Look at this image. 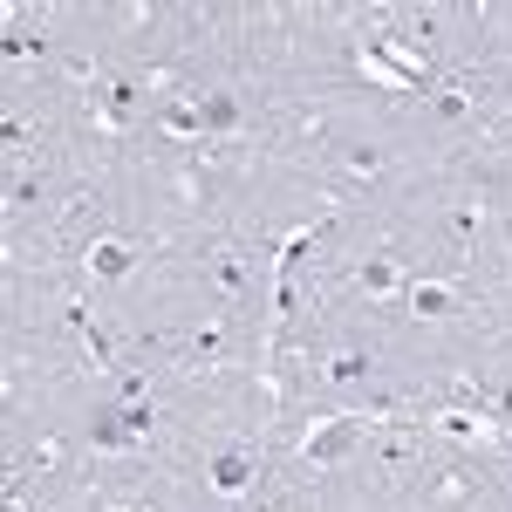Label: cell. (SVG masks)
<instances>
[{
	"label": "cell",
	"mask_w": 512,
	"mask_h": 512,
	"mask_svg": "<svg viewBox=\"0 0 512 512\" xmlns=\"http://www.w3.org/2000/svg\"><path fill=\"white\" fill-rule=\"evenodd\" d=\"M212 287H219L226 301L246 294V253H233V246H226V253H212Z\"/></svg>",
	"instance_id": "cell-12"
},
{
	"label": "cell",
	"mask_w": 512,
	"mask_h": 512,
	"mask_svg": "<svg viewBox=\"0 0 512 512\" xmlns=\"http://www.w3.org/2000/svg\"><path fill=\"white\" fill-rule=\"evenodd\" d=\"M28 137H35V123H28V117H7V158H21V151H28Z\"/></svg>",
	"instance_id": "cell-19"
},
{
	"label": "cell",
	"mask_w": 512,
	"mask_h": 512,
	"mask_svg": "<svg viewBox=\"0 0 512 512\" xmlns=\"http://www.w3.org/2000/svg\"><path fill=\"white\" fill-rule=\"evenodd\" d=\"M219 349H226V328H219V321H212V328H198V335H192V355H198V362H212Z\"/></svg>",
	"instance_id": "cell-17"
},
{
	"label": "cell",
	"mask_w": 512,
	"mask_h": 512,
	"mask_svg": "<svg viewBox=\"0 0 512 512\" xmlns=\"http://www.w3.org/2000/svg\"><path fill=\"white\" fill-rule=\"evenodd\" d=\"M7 512H28V492H21V478H7Z\"/></svg>",
	"instance_id": "cell-21"
},
{
	"label": "cell",
	"mask_w": 512,
	"mask_h": 512,
	"mask_svg": "<svg viewBox=\"0 0 512 512\" xmlns=\"http://www.w3.org/2000/svg\"><path fill=\"white\" fill-rule=\"evenodd\" d=\"M274 512H280V506H274Z\"/></svg>",
	"instance_id": "cell-24"
},
{
	"label": "cell",
	"mask_w": 512,
	"mask_h": 512,
	"mask_svg": "<svg viewBox=\"0 0 512 512\" xmlns=\"http://www.w3.org/2000/svg\"><path fill=\"white\" fill-rule=\"evenodd\" d=\"M328 376H335V383H362V376H369V349H342V355H328Z\"/></svg>",
	"instance_id": "cell-14"
},
{
	"label": "cell",
	"mask_w": 512,
	"mask_h": 512,
	"mask_svg": "<svg viewBox=\"0 0 512 512\" xmlns=\"http://www.w3.org/2000/svg\"><path fill=\"white\" fill-rule=\"evenodd\" d=\"M478 226H485V212L478 205H465V212H451V246H472Z\"/></svg>",
	"instance_id": "cell-16"
},
{
	"label": "cell",
	"mask_w": 512,
	"mask_h": 512,
	"mask_svg": "<svg viewBox=\"0 0 512 512\" xmlns=\"http://www.w3.org/2000/svg\"><path fill=\"white\" fill-rule=\"evenodd\" d=\"M355 287L369 294V301H403L410 287H403V253L396 246H376L362 267H355Z\"/></svg>",
	"instance_id": "cell-5"
},
{
	"label": "cell",
	"mask_w": 512,
	"mask_h": 512,
	"mask_svg": "<svg viewBox=\"0 0 512 512\" xmlns=\"http://www.w3.org/2000/svg\"><path fill=\"white\" fill-rule=\"evenodd\" d=\"M431 431H444L451 444H465V451L506 444V424H492L485 410H465V403H437V410H431Z\"/></svg>",
	"instance_id": "cell-4"
},
{
	"label": "cell",
	"mask_w": 512,
	"mask_h": 512,
	"mask_svg": "<svg viewBox=\"0 0 512 512\" xmlns=\"http://www.w3.org/2000/svg\"><path fill=\"white\" fill-rule=\"evenodd\" d=\"M205 478H212V492H219V499H239V492L253 485V444H226V451H212Z\"/></svg>",
	"instance_id": "cell-7"
},
{
	"label": "cell",
	"mask_w": 512,
	"mask_h": 512,
	"mask_svg": "<svg viewBox=\"0 0 512 512\" xmlns=\"http://www.w3.org/2000/svg\"><path fill=\"white\" fill-rule=\"evenodd\" d=\"M137 89H144V82H130V76H103V82H96L89 117H96V130H103V137H117L123 123H130V110H137Z\"/></svg>",
	"instance_id": "cell-6"
},
{
	"label": "cell",
	"mask_w": 512,
	"mask_h": 512,
	"mask_svg": "<svg viewBox=\"0 0 512 512\" xmlns=\"http://www.w3.org/2000/svg\"><path fill=\"white\" fill-rule=\"evenodd\" d=\"M130 267H137V239L96 233L89 246H82V274H89V287H117V280H130Z\"/></svg>",
	"instance_id": "cell-3"
},
{
	"label": "cell",
	"mask_w": 512,
	"mask_h": 512,
	"mask_svg": "<svg viewBox=\"0 0 512 512\" xmlns=\"http://www.w3.org/2000/svg\"><path fill=\"white\" fill-rule=\"evenodd\" d=\"M198 110H205V137H233V130H239V103L226 96V89L198 96Z\"/></svg>",
	"instance_id": "cell-10"
},
{
	"label": "cell",
	"mask_w": 512,
	"mask_h": 512,
	"mask_svg": "<svg viewBox=\"0 0 512 512\" xmlns=\"http://www.w3.org/2000/svg\"><path fill=\"white\" fill-rule=\"evenodd\" d=\"M376 171H383V151H349V178L355 185H369Z\"/></svg>",
	"instance_id": "cell-18"
},
{
	"label": "cell",
	"mask_w": 512,
	"mask_h": 512,
	"mask_svg": "<svg viewBox=\"0 0 512 512\" xmlns=\"http://www.w3.org/2000/svg\"><path fill=\"white\" fill-rule=\"evenodd\" d=\"M355 76H369L376 89H437V76L424 69L417 48H403L396 28H369L355 41Z\"/></svg>",
	"instance_id": "cell-1"
},
{
	"label": "cell",
	"mask_w": 512,
	"mask_h": 512,
	"mask_svg": "<svg viewBox=\"0 0 512 512\" xmlns=\"http://www.w3.org/2000/svg\"><path fill=\"white\" fill-rule=\"evenodd\" d=\"M35 178H21V171H7V205H35Z\"/></svg>",
	"instance_id": "cell-20"
},
{
	"label": "cell",
	"mask_w": 512,
	"mask_h": 512,
	"mask_svg": "<svg viewBox=\"0 0 512 512\" xmlns=\"http://www.w3.org/2000/svg\"><path fill=\"white\" fill-rule=\"evenodd\" d=\"M376 458H383L390 472H396V465H410V458H417V437H410V431H396V424H390V437H383V451H376Z\"/></svg>",
	"instance_id": "cell-15"
},
{
	"label": "cell",
	"mask_w": 512,
	"mask_h": 512,
	"mask_svg": "<svg viewBox=\"0 0 512 512\" xmlns=\"http://www.w3.org/2000/svg\"><path fill=\"white\" fill-rule=\"evenodd\" d=\"M158 130L171 144H198V137H205V110H198V103H164Z\"/></svg>",
	"instance_id": "cell-9"
},
{
	"label": "cell",
	"mask_w": 512,
	"mask_h": 512,
	"mask_svg": "<svg viewBox=\"0 0 512 512\" xmlns=\"http://www.w3.org/2000/svg\"><path fill=\"white\" fill-rule=\"evenodd\" d=\"M403 308L417 321H451L458 315V287H451V280H417V287L403 294Z\"/></svg>",
	"instance_id": "cell-8"
},
{
	"label": "cell",
	"mask_w": 512,
	"mask_h": 512,
	"mask_svg": "<svg viewBox=\"0 0 512 512\" xmlns=\"http://www.w3.org/2000/svg\"><path fill=\"white\" fill-rule=\"evenodd\" d=\"M499 137H506V144H512V123H506V130H499Z\"/></svg>",
	"instance_id": "cell-23"
},
{
	"label": "cell",
	"mask_w": 512,
	"mask_h": 512,
	"mask_svg": "<svg viewBox=\"0 0 512 512\" xmlns=\"http://www.w3.org/2000/svg\"><path fill=\"white\" fill-rule=\"evenodd\" d=\"M362 424H390V410H328V417H315L308 431H301V465L308 472H328V465H342L355 451V437H362Z\"/></svg>",
	"instance_id": "cell-2"
},
{
	"label": "cell",
	"mask_w": 512,
	"mask_h": 512,
	"mask_svg": "<svg viewBox=\"0 0 512 512\" xmlns=\"http://www.w3.org/2000/svg\"><path fill=\"white\" fill-rule=\"evenodd\" d=\"M431 110H437L444 123L472 117V89H465V82H437V89H431Z\"/></svg>",
	"instance_id": "cell-13"
},
{
	"label": "cell",
	"mask_w": 512,
	"mask_h": 512,
	"mask_svg": "<svg viewBox=\"0 0 512 512\" xmlns=\"http://www.w3.org/2000/svg\"><path fill=\"white\" fill-rule=\"evenodd\" d=\"M478 485H472V472H458V465H451V472H437V485H431V506L437 512H458L465 506V499H472Z\"/></svg>",
	"instance_id": "cell-11"
},
{
	"label": "cell",
	"mask_w": 512,
	"mask_h": 512,
	"mask_svg": "<svg viewBox=\"0 0 512 512\" xmlns=\"http://www.w3.org/2000/svg\"><path fill=\"white\" fill-rule=\"evenodd\" d=\"M103 512H137V506H103Z\"/></svg>",
	"instance_id": "cell-22"
}]
</instances>
